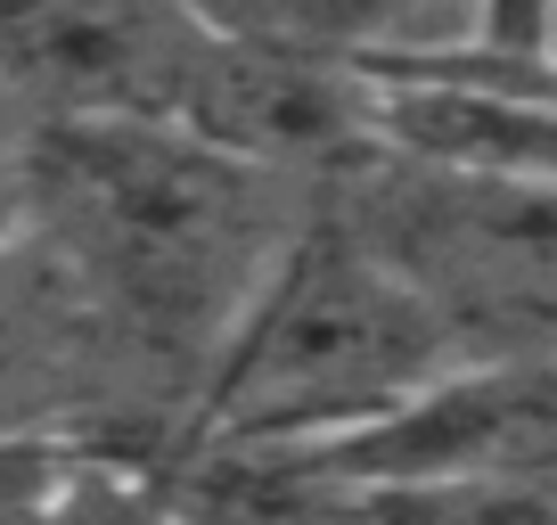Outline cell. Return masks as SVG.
Instances as JSON below:
<instances>
[{
  "instance_id": "10",
  "label": "cell",
  "mask_w": 557,
  "mask_h": 525,
  "mask_svg": "<svg viewBox=\"0 0 557 525\" xmlns=\"http://www.w3.org/2000/svg\"><path fill=\"white\" fill-rule=\"evenodd\" d=\"M25 222H34V213H25V173H17V148H9V157H0V262L25 246Z\"/></svg>"
},
{
  "instance_id": "7",
  "label": "cell",
  "mask_w": 557,
  "mask_h": 525,
  "mask_svg": "<svg viewBox=\"0 0 557 525\" xmlns=\"http://www.w3.org/2000/svg\"><path fill=\"white\" fill-rule=\"evenodd\" d=\"M222 25L262 41H296V50H329V58H401L426 50L459 25L468 0H206Z\"/></svg>"
},
{
  "instance_id": "6",
  "label": "cell",
  "mask_w": 557,
  "mask_h": 525,
  "mask_svg": "<svg viewBox=\"0 0 557 525\" xmlns=\"http://www.w3.org/2000/svg\"><path fill=\"white\" fill-rule=\"evenodd\" d=\"M377 90V157L468 181L557 190V83H418L369 74Z\"/></svg>"
},
{
  "instance_id": "1",
  "label": "cell",
  "mask_w": 557,
  "mask_h": 525,
  "mask_svg": "<svg viewBox=\"0 0 557 525\" xmlns=\"http://www.w3.org/2000/svg\"><path fill=\"white\" fill-rule=\"evenodd\" d=\"M17 173L34 246L58 262L99 345L115 353L139 419L181 443L213 345L246 313L278 246L296 239V222L320 206V190L164 123L25 132Z\"/></svg>"
},
{
  "instance_id": "4",
  "label": "cell",
  "mask_w": 557,
  "mask_h": 525,
  "mask_svg": "<svg viewBox=\"0 0 557 525\" xmlns=\"http://www.w3.org/2000/svg\"><path fill=\"white\" fill-rule=\"evenodd\" d=\"M278 468L336 501L557 476V345H475L443 378L401 394L385 419L320 452H287Z\"/></svg>"
},
{
  "instance_id": "9",
  "label": "cell",
  "mask_w": 557,
  "mask_h": 525,
  "mask_svg": "<svg viewBox=\"0 0 557 525\" xmlns=\"http://www.w3.org/2000/svg\"><path fill=\"white\" fill-rule=\"evenodd\" d=\"M66 460L74 443L58 436H0V525H50Z\"/></svg>"
},
{
  "instance_id": "8",
  "label": "cell",
  "mask_w": 557,
  "mask_h": 525,
  "mask_svg": "<svg viewBox=\"0 0 557 525\" xmlns=\"http://www.w3.org/2000/svg\"><path fill=\"white\" fill-rule=\"evenodd\" d=\"M50 525H189L181 485L139 452H99V443H74L66 476H58Z\"/></svg>"
},
{
  "instance_id": "3",
  "label": "cell",
  "mask_w": 557,
  "mask_h": 525,
  "mask_svg": "<svg viewBox=\"0 0 557 525\" xmlns=\"http://www.w3.org/2000/svg\"><path fill=\"white\" fill-rule=\"evenodd\" d=\"M336 190L352 222L475 345H557V190L369 157Z\"/></svg>"
},
{
  "instance_id": "11",
  "label": "cell",
  "mask_w": 557,
  "mask_h": 525,
  "mask_svg": "<svg viewBox=\"0 0 557 525\" xmlns=\"http://www.w3.org/2000/svg\"><path fill=\"white\" fill-rule=\"evenodd\" d=\"M17 141H25V132H17V115H9V99H0V157H9Z\"/></svg>"
},
{
  "instance_id": "2",
  "label": "cell",
  "mask_w": 557,
  "mask_h": 525,
  "mask_svg": "<svg viewBox=\"0 0 557 525\" xmlns=\"http://www.w3.org/2000/svg\"><path fill=\"white\" fill-rule=\"evenodd\" d=\"M475 353V337L426 288L320 197L255 280L246 313L197 378L181 452L189 460H287L385 419L401 394Z\"/></svg>"
},
{
  "instance_id": "5",
  "label": "cell",
  "mask_w": 557,
  "mask_h": 525,
  "mask_svg": "<svg viewBox=\"0 0 557 525\" xmlns=\"http://www.w3.org/2000/svg\"><path fill=\"white\" fill-rule=\"evenodd\" d=\"M213 41L206 0H0V99L17 132H181Z\"/></svg>"
}]
</instances>
